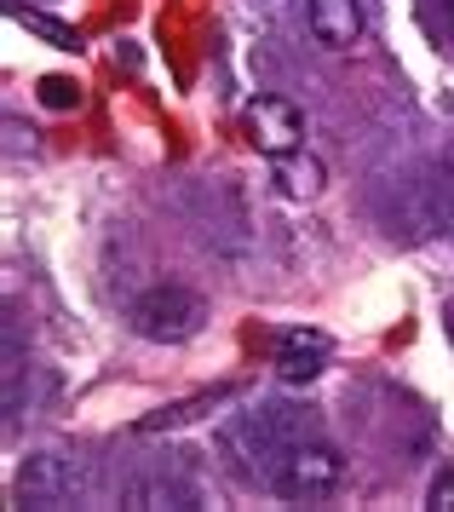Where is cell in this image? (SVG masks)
Here are the masks:
<instances>
[{"instance_id": "obj_1", "label": "cell", "mask_w": 454, "mask_h": 512, "mask_svg": "<svg viewBox=\"0 0 454 512\" xmlns=\"http://www.w3.org/2000/svg\"><path fill=\"white\" fill-rule=\"evenodd\" d=\"M127 323H133L138 340L179 346V340H190V334H202L207 305H202V294H190V288H179V282H156L150 294H138L133 300Z\"/></svg>"}, {"instance_id": "obj_2", "label": "cell", "mask_w": 454, "mask_h": 512, "mask_svg": "<svg viewBox=\"0 0 454 512\" xmlns=\"http://www.w3.org/2000/svg\"><path fill=\"white\" fill-rule=\"evenodd\" d=\"M271 484L282 501H328L334 489L345 484V455L334 449V443H317V438H299L282 449V461H276Z\"/></svg>"}, {"instance_id": "obj_3", "label": "cell", "mask_w": 454, "mask_h": 512, "mask_svg": "<svg viewBox=\"0 0 454 512\" xmlns=\"http://www.w3.org/2000/svg\"><path fill=\"white\" fill-rule=\"evenodd\" d=\"M242 133H248V144L259 150V156H294V150H305V116H299L294 98H253L248 110H242Z\"/></svg>"}, {"instance_id": "obj_4", "label": "cell", "mask_w": 454, "mask_h": 512, "mask_svg": "<svg viewBox=\"0 0 454 512\" xmlns=\"http://www.w3.org/2000/svg\"><path fill=\"white\" fill-rule=\"evenodd\" d=\"M18 501L23 507H41V512H58V507H75V495H81V466L58 455V449H46V455H29L18 466Z\"/></svg>"}, {"instance_id": "obj_5", "label": "cell", "mask_w": 454, "mask_h": 512, "mask_svg": "<svg viewBox=\"0 0 454 512\" xmlns=\"http://www.w3.org/2000/svg\"><path fill=\"white\" fill-rule=\"evenodd\" d=\"M328 334L322 328H288L282 340H276V374H282V386H311L322 369H328Z\"/></svg>"}, {"instance_id": "obj_6", "label": "cell", "mask_w": 454, "mask_h": 512, "mask_svg": "<svg viewBox=\"0 0 454 512\" xmlns=\"http://www.w3.org/2000/svg\"><path fill=\"white\" fill-rule=\"evenodd\" d=\"M305 29L322 52H345L363 35V0H311L305 6Z\"/></svg>"}, {"instance_id": "obj_7", "label": "cell", "mask_w": 454, "mask_h": 512, "mask_svg": "<svg viewBox=\"0 0 454 512\" xmlns=\"http://www.w3.org/2000/svg\"><path fill=\"white\" fill-rule=\"evenodd\" d=\"M271 185L288 196V202H317L328 190V167L311 156V150H294V156H276L271 162Z\"/></svg>"}, {"instance_id": "obj_8", "label": "cell", "mask_w": 454, "mask_h": 512, "mask_svg": "<svg viewBox=\"0 0 454 512\" xmlns=\"http://www.w3.org/2000/svg\"><path fill=\"white\" fill-rule=\"evenodd\" d=\"M121 501L138 507V512H150V507H196V495H190L184 484H167V478H156V484H133Z\"/></svg>"}, {"instance_id": "obj_9", "label": "cell", "mask_w": 454, "mask_h": 512, "mask_svg": "<svg viewBox=\"0 0 454 512\" xmlns=\"http://www.w3.org/2000/svg\"><path fill=\"white\" fill-rule=\"evenodd\" d=\"M18 24H23V29H35V35H46L52 47H64V52L81 47V35H75V29H69V24H52V18H41V12H18Z\"/></svg>"}, {"instance_id": "obj_10", "label": "cell", "mask_w": 454, "mask_h": 512, "mask_svg": "<svg viewBox=\"0 0 454 512\" xmlns=\"http://www.w3.org/2000/svg\"><path fill=\"white\" fill-rule=\"evenodd\" d=\"M41 104L46 110H75L81 104V87L69 75H41Z\"/></svg>"}, {"instance_id": "obj_11", "label": "cell", "mask_w": 454, "mask_h": 512, "mask_svg": "<svg viewBox=\"0 0 454 512\" xmlns=\"http://www.w3.org/2000/svg\"><path fill=\"white\" fill-rule=\"evenodd\" d=\"M426 507L432 512H454V466H443L432 478V489H426Z\"/></svg>"}, {"instance_id": "obj_12", "label": "cell", "mask_w": 454, "mask_h": 512, "mask_svg": "<svg viewBox=\"0 0 454 512\" xmlns=\"http://www.w3.org/2000/svg\"><path fill=\"white\" fill-rule=\"evenodd\" d=\"M443 173H449V185H454V139L443 144Z\"/></svg>"}]
</instances>
